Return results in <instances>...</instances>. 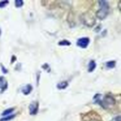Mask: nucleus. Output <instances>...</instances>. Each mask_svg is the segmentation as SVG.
Returning <instances> with one entry per match:
<instances>
[{"label":"nucleus","instance_id":"9d476101","mask_svg":"<svg viewBox=\"0 0 121 121\" xmlns=\"http://www.w3.org/2000/svg\"><path fill=\"white\" fill-rule=\"evenodd\" d=\"M95 66H96L95 61H93V60H91V61L89 62V66H88V71H89V73H92V71L94 70Z\"/></svg>","mask_w":121,"mask_h":121},{"label":"nucleus","instance_id":"f03ea898","mask_svg":"<svg viewBox=\"0 0 121 121\" xmlns=\"http://www.w3.org/2000/svg\"><path fill=\"white\" fill-rule=\"evenodd\" d=\"M82 20H83V23L85 25L89 26V27L94 26V24H95V20L92 18V16L90 15V13H85V15H83Z\"/></svg>","mask_w":121,"mask_h":121},{"label":"nucleus","instance_id":"ddd939ff","mask_svg":"<svg viewBox=\"0 0 121 121\" xmlns=\"http://www.w3.org/2000/svg\"><path fill=\"white\" fill-rule=\"evenodd\" d=\"M115 65H116V61H109L106 63V66L108 68H114Z\"/></svg>","mask_w":121,"mask_h":121},{"label":"nucleus","instance_id":"f257e3e1","mask_svg":"<svg viewBox=\"0 0 121 121\" xmlns=\"http://www.w3.org/2000/svg\"><path fill=\"white\" fill-rule=\"evenodd\" d=\"M98 4H99L100 9L96 13V17L100 20H104L109 13V3L108 1H99Z\"/></svg>","mask_w":121,"mask_h":121},{"label":"nucleus","instance_id":"a211bd4d","mask_svg":"<svg viewBox=\"0 0 121 121\" xmlns=\"http://www.w3.org/2000/svg\"><path fill=\"white\" fill-rule=\"evenodd\" d=\"M1 68H2V71H3L4 73H7V69H5V68L3 67V65H1Z\"/></svg>","mask_w":121,"mask_h":121},{"label":"nucleus","instance_id":"20e7f679","mask_svg":"<svg viewBox=\"0 0 121 121\" xmlns=\"http://www.w3.org/2000/svg\"><path fill=\"white\" fill-rule=\"evenodd\" d=\"M90 43V39L88 37H82V38H79L78 42H77V46L80 47V48L82 49H85L87 48L88 45H89Z\"/></svg>","mask_w":121,"mask_h":121},{"label":"nucleus","instance_id":"7ed1b4c3","mask_svg":"<svg viewBox=\"0 0 121 121\" xmlns=\"http://www.w3.org/2000/svg\"><path fill=\"white\" fill-rule=\"evenodd\" d=\"M114 104H115V100L111 96H106L104 98H103V101H101V107L103 108H111Z\"/></svg>","mask_w":121,"mask_h":121},{"label":"nucleus","instance_id":"aec40b11","mask_svg":"<svg viewBox=\"0 0 121 121\" xmlns=\"http://www.w3.org/2000/svg\"><path fill=\"white\" fill-rule=\"evenodd\" d=\"M0 35H1V29H0Z\"/></svg>","mask_w":121,"mask_h":121},{"label":"nucleus","instance_id":"6ab92c4d","mask_svg":"<svg viewBox=\"0 0 121 121\" xmlns=\"http://www.w3.org/2000/svg\"><path fill=\"white\" fill-rule=\"evenodd\" d=\"M113 121H120V116L115 117V118H114V120H113Z\"/></svg>","mask_w":121,"mask_h":121},{"label":"nucleus","instance_id":"9b49d317","mask_svg":"<svg viewBox=\"0 0 121 121\" xmlns=\"http://www.w3.org/2000/svg\"><path fill=\"white\" fill-rule=\"evenodd\" d=\"M13 110H15L13 108H10V109H7V110H5V111H4L3 113H2V114H1V116H2V117L9 116V115H10V114H12V113L13 112Z\"/></svg>","mask_w":121,"mask_h":121},{"label":"nucleus","instance_id":"dca6fc26","mask_svg":"<svg viewBox=\"0 0 121 121\" xmlns=\"http://www.w3.org/2000/svg\"><path fill=\"white\" fill-rule=\"evenodd\" d=\"M7 4H9V1H0V9H3Z\"/></svg>","mask_w":121,"mask_h":121},{"label":"nucleus","instance_id":"423d86ee","mask_svg":"<svg viewBox=\"0 0 121 121\" xmlns=\"http://www.w3.org/2000/svg\"><path fill=\"white\" fill-rule=\"evenodd\" d=\"M6 88H7V82L4 80L3 77H0V89L2 91H4Z\"/></svg>","mask_w":121,"mask_h":121},{"label":"nucleus","instance_id":"1a4fd4ad","mask_svg":"<svg viewBox=\"0 0 121 121\" xmlns=\"http://www.w3.org/2000/svg\"><path fill=\"white\" fill-rule=\"evenodd\" d=\"M101 101H103V96L100 94H96L94 96V98H93V103L94 104H98L101 106Z\"/></svg>","mask_w":121,"mask_h":121},{"label":"nucleus","instance_id":"4468645a","mask_svg":"<svg viewBox=\"0 0 121 121\" xmlns=\"http://www.w3.org/2000/svg\"><path fill=\"white\" fill-rule=\"evenodd\" d=\"M15 4H16V7H22L24 5V1H22V0H16L15 1Z\"/></svg>","mask_w":121,"mask_h":121},{"label":"nucleus","instance_id":"f8f14e48","mask_svg":"<svg viewBox=\"0 0 121 121\" xmlns=\"http://www.w3.org/2000/svg\"><path fill=\"white\" fill-rule=\"evenodd\" d=\"M15 116H16V115L10 114V115H9V116H5V117H3V118H1V119H0V121H9V120H12L13 118H15Z\"/></svg>","mask_w":121,"mask_h":121},{"label":"nucleus","instance_id":"f3484780","mask_svg":"<svg viewBox=\"0 0 121 121\" xmlns=\"http://www.w3.org/2000/svg\"><path fill=\"white\" fill-rule=\"evenodd\" d=\"M43 69L50 71V66H49V64H43Z\"/></svg>","mask_w":121,"mask_h":121},{"label":"nucleus","instance_id":"2eb2a0df","mask_svg":"<svg viewBox=\"0 0 121 121\" xmlns=\"http://www.w3.org/2000/svg\"><path fill=\"white\" fill-rule=\"evenodd\" d=\"M59 46H70V43L67 40H61L59 42Z\"/></svg>","mask_w":121,"mask_h":121},{"label":"nucleus","instance_id":"0eeeda50","mask_svg":"<svg viewBox=\"0 0 121 121\" xmlns=\"http://www.w3.org/2000/svg\"><path fill=\"white\" fill-rule=\"evenodd\" d=\"M31 91H32V86L30 84H28V85H26L25 87L23 88V93L25 95H28V94H30L31 93Z\"/></svg>","mask_w":121,"mask_h":121},{"label":"nucleus","instance_id":"6e6552de","mask_svg":"<svg viewBox=\"0 0 121 121\" xmlns=\"http://www.w3.org/2000/svg\"><path fill=\"white\" fill-rule=\"evenodd\" d=\"M68 86V83L66 81H62V82H59L58 84H57V88H58L59 90H63V89H65Z\"/></svg>","mask_w":121,"mask_h":121},{"label":"nucleus","instance_id":"39448f33","mask_svg":"<svg viewBox=\"0 0 121 121\" xmlns=\"http://www.w3.org/2000/svg\"><path fill=\"white\" fill-rule=\"evenodd\" d=\"M38 111V103L37 101H33L29 106V114L30 115H35Z\"/></svg>","mask_w":121,"mask_h":121}]
</instances>
